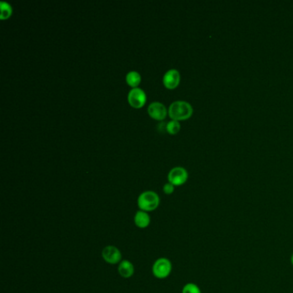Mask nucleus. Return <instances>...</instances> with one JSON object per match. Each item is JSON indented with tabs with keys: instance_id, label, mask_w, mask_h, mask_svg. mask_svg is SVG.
<instances>
[{
	"instance_id": "4",
	"label": "nucleus",
	"mask_w": 293,
	"mask_h": 293,
	"mask_svg": "<svg viewBox=\"0 0 293 293\" xmlns=\"http://www.w3.org/2000/svg\"><path fill=\"white\" fill-rule=\"evenodd\" d=\"M101 257L108 264L115 265V264H118L122 262V255L117 247L113 246V245H108L102 249Z\"/></svg>"
},
{
	"instance_id": "12",
	"label": "nucleus",
	"mask_w": 293,
	"mask_h": 293,
	"mask_svg": "<svg viewBox=\"0 0 293 293\" xmlns=\"http://www.w3.org/2000/svg\"><path fill=\"white\" fill-rule=\"evenodd\" d=\"M0 9H1V14H0L1 19H5V18H9L12 13V8H11L10 4H8L7 2L1 1L0 2Z\"/></svg>"
},
{
	"instance_id": "6",
	"label": "nucleus",
	"mask_w": 293,
	"mask_h": 293,
	"mask_svg": "<svg viewBox=\"0 0 293 293\" xmlns=\"http://www.w3.org/2000/svg\"><path fill=\"white\" fill-rule=\"evenodd\" d=\"M130 104L134 108H140L142 107L145 102L146 101V95L143 90L140 88H133L128 93L127 97Z\"/></svg>"
},
{
	"instance_id": "1",
	"label": "nucleus",
	"mask_w": 293,
	"mask_h": 293,
	"mask_svg": "<svg viewBox=\"0 0 293 293\" xmlns=\"http://www.w3.org/2000/svg\"><path fill=\"white\" fill-rule=\"evenodd\" d=\"M192 114V106L188 101H173L169 108V115L171 119L175 121L189 119Z\"/></svg>"
},
{
	"instance_id": "15",
	"label": "nucleus",
	"mask_w": 293,
	"mask_h": 293,
	"mask_svg": "<svg viewBox=\"0 0 293 293\" xmlns=\"http://www.w3.org/2000/svg\"><path fill=\"white\" fill-rule=\"evenodd\" d=\"M174 186L171 183V182H168L165 183L164 185V192L166 195H171L172 193L174 192Z\"/></svg>"
},
{
	"instance_id": "10",
	"label": "nucleus",
	"mask_w": 293,
	"mask_h": 293,
	"mask_svg": "<svg viewBox=\"0 0 293 293\" xmlns=\"http://www.w3.org/2000/svg\"><path fill=\"white\" fill-rule=\"evenodd\" d=\"M118 272H119L120 275L124 279L131 278L134 273V267H133V263L127 260L122 261L120 262L119 267H118Z\"/></svg>"
},
{
	"instance_id": "8",
	"label": "nucleus",
	"mask_w": 293,
	"mask_h": 293,
	"mask_svg": "<svg viewBox=\"0 0 293 293\" xmlns=\"http://www.w3.org/2000/svg\"><path fill=\"white\" fill-rule=\"evenodd\" d=\"M180 73L177 70L175 69H171L167 71L164 75L163 82L165 85V87L168 89H174L176 87L180 82Z\"/></svg>"
},
{
	"instance_id": "2",
	"label": "nucleus",
	"mask_w": 293,
	"mask_h": 293,
	"mask_svg": "<svg viewBox=\"0 0 293 293\" xmlns=\"http://www.w3.org/2000/svg\"><path fill=\"white\" fill-rule=\"evenodd\" d=\"M160 204V198L157 193L153 191H145L140 194L138 198V206L144 212H152L157 209Z\"/></svg>"
},
{
	"instance_id": "7",
	"label": "nucleus",
	"mask_w": 293,
	"mask_h": 293,
	"mask_svg": "<svg viewBox=\"0 0 293 293\" xmlns=\"http://www.w3.org/2000/svg\"><path fill=\"white\" fill-rule=\"evenodd\" d=\"M148 113L154 119H164L167 114L166 107L159 101H153L148 106Z\"/></svg>"
},
{
	"instance_id": "14",
	"label": "nucleus",
	"mask_w": 293,
	"mask_h": 293,
	"mask_svg": "<svg viewBox=\"0 0 293 293\" xmlns=\"http://www.w3.org/2000/svg\"><path fill=\"white\" fill-rule=\"evenodd\" d=\"M182 293H201L199 286L194 283H188L182 288Z\"/></svg>"
},
{
	"instance_id": "13",
	"label": "nucleus",
	"mask_w": 293,
	"mask_h": 293,
	"mask_svg": "<svg viewBox=\"0 0 293 293\" xmlns=\"http://www.w3.org/2000/svg\"><path fill=\"white\" fill-rule=\"evenodd\" d=\"M180 128H181V125L178 121H175V120H172L166 124V130H167L168 133H171V134L178 133Z\"/></svg>"
},
{
	"instance_id": "16",
	"label": "nucleus",
	"mask_w": 293,
	"mask_h": 293,
	"mask_svg": "<svg viewBox=\"0 0 293 293\" xmlns=\"http://www.w3.org/2000/svg\"><path fill=\"white\" fill-rule=\"evenodd\" d=\"M291 261H292V264H293V256H292V260H291Z\"/></svg>"
},
{
	"instance_id": "5",
	"label": "nucleus",
	"mask_w": 293,
	"mask_h": 293,
	"mask_svg": "<svg viewBox=\"0 0 293 293\" xmlns=\"http://www.w3.org/2000/svg\"><path fill=\"white\" fill-rule=\"evenodd\" d=\"M189 177L188 171L184 168L174 167L168 174V180L174 186L182 185Z\"/></svg>"
},
{
	"instance_id": "11",
	"label": "nucleus",
	"mask_w": 293,
	"mask_h": 293,
	"mask_svg": "<svg viewBox=\"0 0 293 293\" xmlns=\"http://www.w3.org/2000/svg\"><path fill=\"white\" fill-rule=\"evenodd\" d=\"M126 80L129 85L136 88V86H138L140 83L141 77H140V74L138 72L132 71V72H129L128 73L126 74Z\"/></svg>"
},
{
	"instance_id": "3",
	"label": "nucleus",
	"mask_w": 293,
	"mask_h": 293,
	"mask_svg": "<svg viewBox=\"0 0 293 293\" xmlns=\"http://www.w3.org/2000/svg\"><path fill=\"white\" fill-rule=\"evenodd\" d=\"M171 271L172 263L169 259L164 257L157 259L152 266V273L157 279H166L171 274Z\"/></svg>"
},
{
	"instance_id": "9",
	"label": "nucleus",
	"mask_w": 293,
	"mask_h": 293,
	"mask_svg": "<svg viewBox=\"0 0 293 293\" xmlns=\"http://www.w3.org/2000/svg\"><path fill=\"white\" fill-rule=\"evenodd\" d=\"M134 223L138 228L146 229L150 225V215L146 212H144L141 210L138 211L134 216Z\"/></svg>"
}]
</instances>
